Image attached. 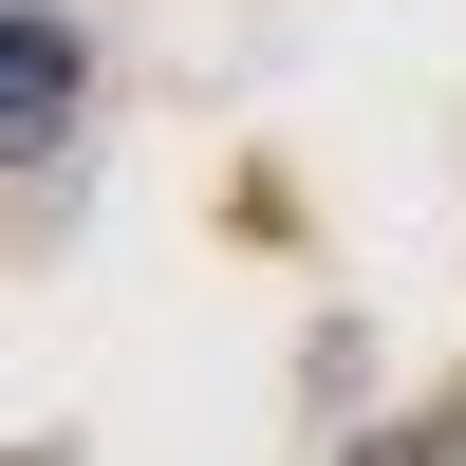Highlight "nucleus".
I'll use <instances>...</instances> for the list:
<instances>
[{
  "instance_id": "nucleus-1",
  "label": "nucleus",
  "mask_w": 466,
  "mask_h": 466,
  "mask_svg": "<svg viewBox=\"0 0 466 466\" xmlns=\"http://www.w3.org/2000/svg\"><path fill=\"white\" fill-rule=\"evenodd\" d=\"M94 131V37L56 0H0V168H56Z\"/></svg>"
}]
</instances>
